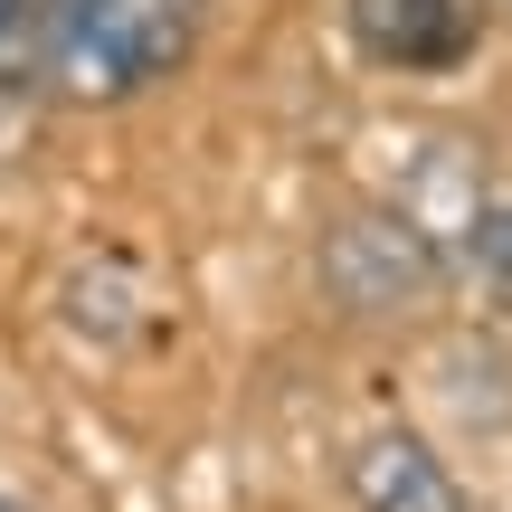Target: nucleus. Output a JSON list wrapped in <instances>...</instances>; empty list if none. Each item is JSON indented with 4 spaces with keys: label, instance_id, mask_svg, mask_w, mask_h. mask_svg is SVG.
<instances>
[{
    "label": "nucleus",
    "instance_id": "20e7f679",
    "mask_svg": "<svg viewBox=\"0 0 512 512\" xmlns=\"http://www.w3.org/2000/svg\"><path fill=\"white\" fill-rule=\"evenodd\" d=\"M342 494L351 512H465V484L418 427H361L342 446Z\"/></svg>",
    "mask_w": 512,
    "mask_h": 512
},
{
    "label": "nucleus",
    "instance_id": "f257e3e1",
    "mask_svg": "<svg viewBox=\"0 0 512 512\" xmlns=\"http://www.w3.org/2000/svg\"><path fill=\"white\" fill-rule=\"evenodd\" d=\"M209 0H0V105H133L171 86Z\"/></svg>",
    "mask_w": 512,
    "mask_h": 512
},
{
    "label": "nucleus",
    "instance_id": "f03ea898",
    "mask_svg": "<svg viewBox=\"0 0 512 512\" xmlns=\"http://www.w3.org/2000/svg\"><path fill=\"white\" fill-rule=\"evenodd\" d=\"M437 285H446V238L399 200H342L313 238V294L332 323L389 332L408 313H427Z\"/></svg>",
    "mask_w": 512,
    "mask_h": 512
},
{
    "label": "nucleus",
    "instance_id": "0eeeda50",
    "mask_svg": "<svg viewBox=\"0 0 512 512\" xmlns=\"http://www.w3.org/2000/svg\"><path fill=\"white\" fill-rule=\"evenodd\" d=\"M0 512H38V503H29V494H19V484H10V475H0Z\"/></svg>",
    "mask_w": 512,
    "mask_h": 512
},
{
    "label": "nucleus",
    "instance_id": "7ed1b4c3",
    "mask_svg": "<svg viewBox=\"0 0 512 512\" xmlns=\"http://www.w3.org/2000/svg\"><path fill=\"white\" fill-rule=\"evenodd\" d=\"M342 29L389 76H446V67L475 57L484 10L475 0H342Z\"/></svg>",
    "mask_w": 512,
    "mask_h": 512
},
{
    "label": "nucleus",
    "instance_id": "39448f33",
    "mask_svg": "<svg viewBox=\"0 0 512 512\" xmlns=\"http://www.w3.org/2000/svg\"><path fill=\"white\" fill-rule=\"evenodd\" d=\"M57 313H67V332H76V342H95V351H143L152 332H162V285H152L143 256L95 247V256H76V266H67Z\"/></svg>",
    "mask_w": 512,
    "mask_h": 512
},
{
    "label": "nucleus",
    "instance_id": "423d86ee",
    "mask_svg": "<svg viewBox=\"0 0 512 512\" xmlns=\"http://www.w3.org/2000/svg\"><path fill=\"white\" fill-rule=\"evenodd\" d=\"M446 266H456L494 313H512V181H494V190L465 200L456 238H446Z\"/></svg>",
    "mask_w": 512,
    "mask_h": 512
}]
</instances>
